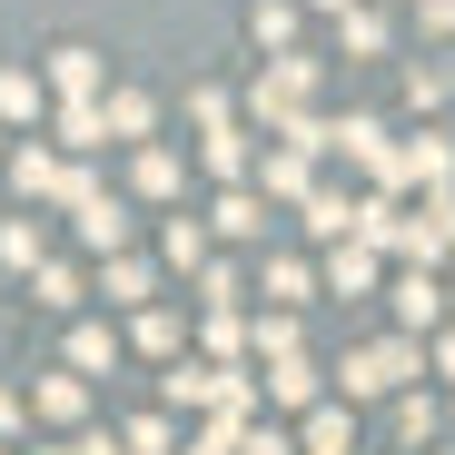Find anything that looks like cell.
Wrapping results in <instances>:
<instances>
[{"label": "cell", "mask_w": 455, "mask_h": 455, "mask_svg": "<svg viewBox=\"0 0 455 455\" xmlns=\"http://www.w3.org/2000/svg\"><path fill=\"white\" fill-rule=\"evenodd\" d=\"M307 100H317V60H297V50H287V60H267V69H258V90H248V119H258L267 139H287L297 119H317Z\"/></svg>", "instance_id": "1"}, {"label": "cell", "mask_w": 455, "mask_h": 455, "mask_svg": "<svg viewBox=\"0 0 455 455\" xmlns=\"http://www.w3.org/2000/svg\"><path fill=\"white\" fill-rule=\"evenodd\" d=\"M416 376H426V347H416V337H387V347H356V356L337 366V406H347V396H406Z\"/></svg>", "instance_id": "2"}, {"label": "cell", "mask_w": 455, "mask_h": 455, "mask_svg": "<svg viewBox=\"0 0 455 455\" xmlns=\"http://www.w3.org/2000/svg\"><path fill=\"white\" fill-rule=\"evenodd\" d=\"M327 159H347V169H366L376 179V198H396L406 188V169H396V139H387V119H327Z\"/></svg>", "instance_id": "3"}, {"label": "cell", "mask_w": 455, "mask_h": 455, "mask_svg": "<svg viewBox=\"0 0 455 455\" xmlns=\"http://www.w3.org/2000/svg\"><path fill=\"white\" fill-rule=\"evenodd\" d=\"M60 198H69V218H80V248H100V258H119V248H129V208H119V198H100V188H90V169H69V179H60Z\"/></svg>", "instance_id": "4"}, {"label": "cell", "mask_w": 455, "mask_h": 455, "mask_svg": "<svg viewBox=\"0 0 455 455\" xmlns=\"http://www.w3.org/2000/svg\"><path fill=\"white\" fill-rule=\"evenodd\" d=\"M387 297H396V327H406L416 347H426V337L445 327V277H426V267H406V277H396Z\"/></svg>", "instance_id": "5"}, {"label": "cell", "mask_w": 455, "mask_h": 455, "mask_svg": "<svg viewBox=\"0 0 455 455\" xmlns=\"http://www.w3.org/2000/svg\"><path fill=\"white\" fill-rule=\"evenodd\" d=\"M248 188H258V198H307V188H317V159H307V148H287V139H277L267 159H258V179H248Z\"/></svg>", "instance_id": "6"}, {"label": "cell", "mask_w": 455, "mask_h": 455, "mask_svg": "<svg viewBox=\"0 0 455 455\" xmlns=\"http://www.w3.org/2000/svg\"><path fill=\"white\" fill-rule=\"evenodd\" d=\"M396 169H406V188H445V179H455V139H445V129L406 139V148H396Z\"/></svg>", "instance_id": "7"}, {"label": "cell", "mask_w": 455, "mask_h": 455, "mask_svg": "<svg viewBox=\"0 0 455 455\" xmlns=\"http://www.w3.org/2000/svg\"><path fill=\"white\" fill-rule=\"evenodd\" d=\"M198 159H208V179H228V188H248V179H258V148H248V129H238V119H228V129H208V148H198Z\"/></svg>", "instance_id": "8"}, {"label": "cell", "mask_w": 455, "mask_h": 455, "mask_svg": "<svg viewBox=\"0 0 455 455\" xmlns=\"http://www.w3.org/2000/svg\"><path fill=\"white\" fill-rule=\"evenodd\" d=\"M297 208H307V218H297L307 238H337V248H347V228H356V198H347V188H307Z\"/></svg>", "instance_id": "9"}, {"label": "cell", "mask_w": 455, "mask_h": 455, "mask_svg": "<svg viewBox=\"0 0 455 455\" xmlns=\"http://www.w3.org/2000/svg\"><path fill=\"white\" fill-rule=\"evenodd\" d=\"M258 406H317V366H307V356L267 366V376H258Z\"/></svg>", "instance_id": "10"}, {"label": "cell", "mask_w": 455, "mask_h": 455, "mask_svg": "<svg viewBox=\"0 0 455 455\" xmlns=\"http://www.w3.org/2000/svg\"><path fill=\"white\" fill-rule=\"evenodd\" d=\"M208 228H218V238H267V198H258V188H228V198L208 208Z\"/></svg>", "instance_id": "11"}, {"label": "cell", "mask_w": 455, "mask_h": 455, "mask_svg": "<svg viewBox=\"0 0 455 455\" xmlns=\"http://www.w3.org/2000/svg\"><path fill=\"white\" fill-rule=\"evenodd\" d=\"M100 129L148 139V129H159V100H148V90H109V100H100Z\"/></svg>", "instance_id": "12"}, {"label": "cell", "mask_w": 455, "mask_h": 455, "mask_svg": "<svg viewBox=\"0 0 455 455\" xmlns=\"http://www.w3.org/2000/svg\"><path fill=\"white\" fill-rule=\"evenodd\" d=\"M297 455H356V426H347V406H307V435H297Z\"/></svg>", "instance_id": "13"}, {"label": "cell", "mask_w": 455, "mask_h": 455, "mask_svg": "<svg viewBox=\"0 0 455 455\" xmlns=\"http://www.w3.org/2000/svg\"><path fill=\"white\" fill-rule=\"evenodd\" d=\"M50 90H69V109L100 100V50H50Z\"/></svg>", "instance_id": "14"}, {"label": "cell", "mask_w": 455, "mask_h": 455, "mask_svg": "<svg viewBox=\"0 0 455 455\" xmlns=\"http://www.w3.org/2000/svg\"><path fill=\"white\" fill-rule=\"evenodd\" d=\"M267 297H277V317H297V307L317 297V267H307V258H267Z\"/></svg>", "instance_id": "15"}, {"label": "cell", "mask_w": 455, "mask_h": 455, "mask_svg": "<svg viewBox=\"0 0 455 455\" xmlns=\"http://www.w3.org/2000/svg\"><path fill=\"white\" fill-rule=\"evenodd\" d=\"M50 426H80V406H90V387H80V376H40V396H30Z\"/></svg>", "instance_id": "16"}, {"label": "cell", "mask_w": 455, "mask_h": 455, "mask_svg": "<svg viewBox=\"0 0 455 455\" xmlns=\"http://www.w3.org/2000/svg\"><path fill=\"white\" fill-rule=\"evenodd\" d=\"M248 30H258V50H277V60H287V40H297V0H258Z\"/></svg>", "instance_id": "17"}, {"label": "cell", "mask_w": 455, "mask_h": 455, "mask_svg": "<svg viewBox=\"0 0 455 455\" xmlns=\"http://www.w3.org/2000/svg\"><path fill=\"white\" fill-rule=\"evenodd\" d=\"M11 179H20L30 198H60V179H69V169L50 159V148H11Z\"/></svg>", "instance_id": "18"}, {"label": "cell", "mask_w": 455, "mask_h": 455, "mask_svg": "<svg viewBox=\"0 0 455 455\" xmlns=\"http://www.w3.org/2000/svg\"><path fill=\"white\" fill-rule=\"evenodd\" d=\"M327 287H337V297H366V287H376V258H366V248L347 238V248L327 258Z\"/></svg>", "instance_id": "19"}, {"label": "cell", "mask_w": 455, "mask_h": 455, "mask_svg": "<svg viewBox=\"0 0 455 455\" xmlns=\"http://www.w3.org/2000/svg\"><path fill=\"white\" fill-rule=\"evenodd\" d=\"M109 297H119V307H148V297H159L148 258H109Z\"/></svg>", "instance_id": "20"}, {"label": "cell", "mask_w": 455, "mask_h": 455, "mask_svg": "<svg viewBox=\"0 0 455 455\" xmlns=\"http://www.w3.org/2000/svg\"><path fill=\"white\" fill-rule=\"evenodd\" d=\"M109 356H119V337H109V327H80V337H69V376H80V387H90Z\"/></svg>", "instance_id": "21"}, {"label": "cell", "mask_w": 455, "mask_h": 455, "mask_svg": "<svg viewBox=\"0 0 455 455\" xmlns=\"http://www.w3.org/2000/svg\"><path fill=\"white\" fill-rule=\"evenodd\" d=\"M0 267H40V218H0Z\"/></svg>", "instance_id": "22"}, {"label": "cell", "mask_w": 455, "mask_h": 455, "mask_svg": "<svg viewBox=\"0 0 455 455\" xmlns=\"http://www.w3.org/2000/svg\"><path fill=\"white\" fill-rule=\"evenodd\" d=\"M337 40H347L356 60H376V50H387V20H376V11H366V0H356V11L337 20Z\"/></svg>", "instance_id": "23"}, {"label": "cell", "mask_w": 455, "mask_h": 455, "mask_svg": "<svg viewBox=\"0 0 455 455\" xmlns=\"http://www.w3.org/2000/svg\"><path fill=\"white\" fill-rule=\"evenodd\" d=\"M169 267H208V218H169Z\"/></svg>", "instance_id": "24"}, {"label": "cell", "mask_w": 455, "mask_h": 455, "mask_svg": "<svg viewBox=\"0 0 455 455\" xmlns=\"http://www.w3.org/2000/svg\"><path fill=\"white\" fill-rule=\"evenodd\" d=\"M248 347H258L267 366H287V356H297V317H258V327H248Z\"/></svg>", "instance_id": "25"}, {"label": "cell", "mask_w": 455, "mask_h": 455, "mask_svg": "<svg viewBox=\"0 0 455 455\" xmlns=\"http://www.w3.org/2000/svg\"><path fill=\"white\" fill-rule=\"evenodd\" d=\"M139 198H179V159L169 148H139Z\"/></svg>", "instance_id": "26"}, {"label": "cell", "mask_w": 455, "mask_h": 455, "mask_svg": "<svg viewBox=\"0 0 455 455\" xmlns=\"http://www.w3.org/2000/svg\"><path fill=\"white\" fill-rule=\"evenodd\" d=\"M0 119H40V80L30 69H0Z\"/></svg>", "instance_id": "27"}, {"label": "cell", "mask_w": 455, "mask_h": 455, "mask_svg": "<svg viewBox=\"0 0 455 455\" xmlns=\"http://www.w3.org/2000/svg\"><path fill=\"white\" fill-rule=\"evenodd\" d=\"M129 337H139L148 356H179V317H169V307H139V327H129Z\"/></svg>", "instance_id": "28"}, {"label": "cell", "mask_w": 455, "mask_h": 455, "mask_svg": "<svg viewBox=\"0 0 455 455\" xmlns=\"http://www.w3.org/2000/svg\"><path fill=\"white\" fill-rule=\"evenodd\" d=\"M60 139H69V148H100V139H109V129H100V100H80V109H60Z\"/></svg>", "instance_id": "29"}, {"label": "cell", "mask_w": 455, "mask_h": 455, "mask_svg": "<svg viewBox=\"0 0 455 455\" xmlns=\"http://www.w3.org/2000/svg\"><path fill=\"white\" fill-rule=\"evenodd\" d=\"M435 435V406L426 396H396V445H426Z\"/></svg>", "instance_id": "30"}, {"label": "cell", "mask_w": 455, "mask_h": 455, "mask_svg": "<svg viewBox=\"0 0 455 455\" xmlns=\"http://www.w3.org/2000/svg\"><path fill=\"white\" fill-rule=\"evenodd\" d=\"M406 100H416V109H445L455 80H445V69H406Z\"/></svg>", "instance_id": "31"}, {"label": "cell", "mask_w": 455, "mask_h": 455, "mask_svg": "<svg viewBox=\"0 0 455 455\" xmlns=\"http://www.w3.org/2000/svg\"><path fill=\"white\" fill-rule=\"evenodd\" d=\"M119 455H169V416H139V426L119 435Z\"/></svg>", "instance_id": "32"}, {"label": "cell", "mask_w": 455, "mask_h": 455, "mask_svg": "<svg viewBox=\"0 0 455 455\" xmlns=\"http://www.w3.org/2000/svg\"><path fill=\"white\" fill-rule=\"evenodd\" d=\"M238 455H297V435H277V426H238Z\"/></svg>", "instance_id": "33"}, {"label": "cell", "mask_w": 455, "mask_h": 455, "mask_svg": "<svg viewBox=\"0 0 455 455\" xmlns=\"http://www.w3.org/2000/svg\"><path fill=\"white\" fill-rule=\"evenodd\" d=\"M40 307H80V277H69V267H40Z\"/></svg>", "instance_id": "34"}, {"label": "cell", "mask_w": 455, "mask_h": 455, "mask_svg": "<svg viewBox=\"0 0 455 455\" xmlns=\"http://www.w3.org/2000/svg\"><path fill=\"white\" fill-rule=\"evenodd\" d=\"M188 455H238V426H228V416H218L208 435H188Z\"/></svg>", "instance_id": "35"}, {"label": "cell", "mask_w": 455, "mask_h": 455, "mask_svg": "<svg viewBox=\"0 0 455 455\" xmlns=\"http://www.w3.org/2000/svg\"><path fill=\"white\" fill-rule=\"evenodd\" d=\"M416 20H426V40H455V0H426Z\"/></svg>", "instance_id": "36"}, {"label": "cell", "mask_w": 455, "mask_h": 455, "mask_svg": "<svg viewBox=\"0 0 455 455\" xmlns=\"http://www.w3.org/2000/svg\"><path fill=\"white\" fill-rule=\"evenodd\" d=\"M426 356H435V376H455V327H435V347H426Z\"/></svg>", "instance_id": "37"}, {"label": "cell", "mask_w": 455, "mask_h": 455, "mask_svg": "<svg viewBox=\"0 0 455 455\" xmlns=\"http://www.w3.org/2000/svg\"><path fill=\"white\" fill-rule=\"evenodd\" d=\"M69 455H119V435H69Z\"/></svg>", "instance_id": "38"}, {"label": "cell", "mask_w": 455, "mask_h": 455, "mask_svg": "<svg viewBox=\"0 0 455 455\" xmlns=\"http://www.w3.org/2000/svg\"><path fill=\"white\" fill-rule=\"evenodd\" d=\"M307 11H327V20H347V11H356V0H307Z\"/></svg>", "instance_id": "39"}, {"label": "cell", "mask_w": 455, "mask_h": 455, "mask_svg": "<svg viewBox=\"0 0 455 455\" xmlns=\"http://www.w3.org/2000/svg\"><path fill=\"white\" fill-rule=\"evenodd\" d=\"M445 317H455V287H445Z\"/></svg>", "instance_id": "40"}, {"label": "cell", "mask_w": 455, "mask_h": 455, "mask_svg": "<svg viewBox=\"0 0 455 455\" xmlns=\"http://www.w3.org/2000/svg\"><path fill=\"white\" fill-rule=\"evenodd\" d=\"M416 11H426V0H416Z\"/></svg>", "instance_id": "41"}, {"label": "cell", "mask_w": 455, "mask_h": 455, "mask_svg": "<svg viewBox=\"0 0 455 455\" xmlns=\"http://www.w3.org/2000/svg\"><path fill=\"white\" fill-rule=\"evenodd\" d=\"M435 455H445V445H435Z\"/></svg>", "instance_id": "42"}]
</instances>
